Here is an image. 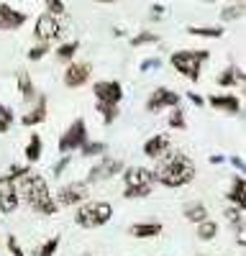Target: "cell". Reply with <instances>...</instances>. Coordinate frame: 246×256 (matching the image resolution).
Instances as JSON below:
<instances>
[{"instance_id":"6da1fadb","label":"cell","mask_w":246,"mask_h":256,"mask_svg":"<svg viewBox=\"0 0 246 256\" xmlns=\"http://www.w3.org/2000/svg\"><path fill=\"white\" fill-rule=\"evenodd\" d=\"M152 172H154V182H159L162 187L180 190V187L190 184L195 180L198 169H195V162L184 152H174V148H170L164 156L156 159V166L152 169Z\"/></svg>"},{"instance_id":"7a4b0ae2","label":"cell","mask_w":246,"mask_h":256,"mask_svg":"<svg viewBox=\"0 0 246 256\" xmlns=\"http://www.w3.org/2000/svg\"><path fill=\"white\" fill-rule=\"evenodd\" d=\"M16 190H18V198L26 200V205L38 212V216H56L59 205L54 202V192L46 184V177L28 169L24 177L16 180Z\"/></svg>"},{"instance_id":"3957f363","label":"cell","mask_w":246,"mask_h":256,"mask_svg":"<svg viewBox=\"0 0 246 256\" xmlns=\"http://www.w3.org/2000/svg\"><path fill=\"white\" fill-rule=\"evenodd\" d=\"M120 177H123V192L120 195L126 200H144L154 192V172L146 166H138V164L126 166L120 172Z\"/></svg>"},{"instance_id":"277c9868","label":"cell","mask_w":246,"mask_h":256,"mask_svg":"<svg viewBox=\"0 0 246 256\" xmlns=\"http://www.w3.org/2000/svg\"><path fill=\"white\" fill-rule=\"evenodd\" d=\"M208 59H210L208 49H180V52H172L170 64L180 77L190 80V82H198L200 74H202V64Z\"/></svg>"},{"instance_id":"5b68a950","label":"cell","mask_w":246,"mask_h":256,"mask_svg":"<svg viewBox=\"0 0 246 256\" xmlns=\"http://www.w3.org/2000/svg\"><path fill=\"white\" fill-rule=\"evenodd\" d=\"M110 218H113V205L106 202V200H85L74 210V223L85 230H95V228L108 226Z\"/></svg>"},{"instance_id":"8992f818","label":"cell","mask_w":246,"mask_h":256,"mask_svg":"<svg viewBox=\"0 0 246 256\" xmlns=\"http://www.w3.org/2000/svg\"><path fill=\"white\" fill-rule=\"evenodd\" d=\"M85 141H88V120L85 118H74L67 126V131L59 136L56 152L59 154H70V152H74V148H80Z\"/></svg>"},{"instance_id":"52a82bcc","label":"cell","mask_w":246,"mask_h":256,"mask_svg":"<svg viewBox=\"0 0 246 256\" xmlns=\"http://www.w3.org/2000/svg\"><path fill=\"white\" fill-rule=\"evenodd\" d=\"M64 34V18H56L49 13H41L34 24V36L38 38V44H52V41L62 38Z\"/></svg>"},{"instance_id":"ba28073f","label":"cell","mask_w":246,"mask_h":256,"mask_svg":"<svg viewBox=\"0 0 246 256\" xmlns=\"http://www.w3.org/2000/svg\"><path fill=\"white\" fill-rule=\"evenodd\" d=\"M123 169H126V164H123L120 159H116V156H102V159L90 169V172H88L85 184L90 187V184H98V182H108V180L118 177Z\"/></svg>"},{"instance_id":"9c48e42d","label":"cell","mask_w":246,"mask_h":256,"mask_svg":"<svg viewBox=\"0 0 246 256\" xmlns=\"http://www.w3.org/2000/svg\"><path fill=\"white\" fill-rule=\"evenodd\" d=\"M90 190L85 182H70V184H62L56 192H54V202L59 208H77L88 200Z\"/></svg>"},{"instance_id":"30bf717a","label":"cell","mask_w":246,"mask_h":256,"mask_svg":"<svg viewBox=\"0 0 246 256\" xmlns=\"http://www.w3.org/2000/svg\"><path fill=\"white\" fill-rule=\"evenodd\" d=\"M92 95H95V102H108V105H120L123 100V84L118 80H98L92 84Z\"/></svg>"},{"instance_id":"8fae6325","label":"cell","mask_w":246,"mask_h":256,"mask_svg":"<svg viewBox=\"0 0 246 256\" xmlns=\"http://www.w3.org/2000/svg\"><path fill=\"white\" fill-rule=\"evenodd\" d=\"M180 92H174V90H170V88H154L152 90V95L146 98V110L149 113H162V110H172V108H177L180 105Z\"/></svg>"},{"instance_id":"7c38bea8","label":"cell","mask_w":246,"mask_h":256,"mask_svg":"<svg viewBox=\"0 0 246 256\" xmlns=\"http://www.w3.org/2000/svg\"><path fill=\"white\" fill-rule=\"evenodd\" d=\"M92 77V64L90 62H70L64 70V84L70 90H80L82 84H88Z\"/></svg>"},{"instance_id":"4fadbf2b","label":"cell","mask_w":246,"mask_h":256,"mask_svg":"<svg viewBox=\"0 0 246 256\" xmlns=\"http://www.w3.org/2000/svg\"><path fill=\"white\" fill-rule=\"evenodd\" d=\"M20 205V198H18V190H16V182L6 174H0V212L3 216H13Z\"/></svg>"},{"instance_id":"5bb4252c","label":"cell","mask_w":246,"mask_h":256,"mask_svg":"<svg viewBox=\"0 0 246 256\" xmlns=\"http://www.w3.org/2000/svg\"><path fill=\"white\" fill-rule=\"evenodd\" d=\"M46 116H49V100H46L44 92H38L36 100L31 102V108L24 113V118H20V126H24V128L41 126V123H46Z\"/></svg>"},{"instance_id":"9a60e30c","label":"cell","mask_w":246,"mask_h":256,"mask_svg":"<svg viewBox=\"0 0 246 256\" xmlns=\"http://www.w3.org/2000/svg\"><path fill=\"white\" fill-rule=\"evenodd\" d=\"M170 148H172L170 134H154V136H149L146 141H144L141 152H144V156H149V159H159V156L167 154Z\"/></svg>"},{"instance_id":"2e32d148","label":"cell","mask_w":246,"mask_h":256,"mask_svg":"<svg viewBox=\"0 0 246 256\" xmlns=\"http://www.w3.org/2000/svg\"><path fill=\"white\" fill-rule=\"evenodd\" d=\"M26 24V13L8 3H0V31H18Z\"/></svg>"},{"instance_id":"e0dca14e","label":"cell","mask_w":246,"mask_h":256,"mask_svg":"<svg viewBox=\"0 0 246 256\" xmlns=\"http://www.w3.org/2000/svg\"><path fill=\"white\" fill-rule=\"evenodd\" d=\"M210 108L220 110V113H228V116H238L241 113V98L231 95V92H223V95H210L205 100Z\"/></svg>"},{"instance_id":"ac0fdd59","label":"cell","mask_w":246,"mask_h":256,"mask_svg":"<svg viewBox=\"0 0 246 256\" xmlns=\"http://www.w3.org/2000/svg\"><path fill=\"white\" fill-rule=\"evenodd\" d=\"M164 233V226L159 220H138V223H131L128 226V236L131 238H159Z\"/></svg>"},{"instance_id":"d6986e66","label":"cell","mask_w":246,"mask_h":256,"mask_svg":"<svg viewBox=\"0 0 246 256\" xmlns=\"http://www.w3.org/2000/svg\"><path fill=\"white\" fill-rule=\"evenodd\" d=\"M226 200H228L234 208L246 210V180H244V174H236L231 180V187H228V192H226Z\"/></svg>"},{"instance_id":"ffe728a7","label":"cell","mask_w":246,"mask_h":256,"mask_svg":"<svg viewBox=\"0 0 246 256\" xmlns=\"http://www.w3.org/2000/svg\"><path fill=\"white\" fill-rule=\"evenodd\" d=\"M16 88H18V95L24 98L26 102H34L36 95H38L36 84H34V80H31V74H28L26 70H20V72L16 74Z\"/></svg>"},{"instance_id":"44dd1931","label":"cell","mask_w":246,"mask_h":256,"mask_svg":"<svg viewBox=\"0 0 246 256\" xmlns=\"http://www.w3.org/2000/svg\"><path fill=\"white\" fill-rule=\"evenodd\" d=\"M182 216H184V220H190V223L198 226V223H202V220H208L210 212H208V205H205L202 200H192V202L184 205Z\"/></svg>"},{"instance_id":"7402d4cb","label":"cell","mask_w":246,"mask_h":256,"mask_svg":"<svg viewBox=\"0 0 246 256\" xmlns=\"http://www.w3.org/2000/svg\"><path fill=\"white\" fill-rule=\"evenodd\" d=\"M218 88H236V84H241L244 82V72H241V67H236V64H228L220 74H218Z\"/></svg>"},{"instance_id":"603a6c76","label":"cell","mask_w":246,"mask_h":256,"mask_svg":"<svg viewBox=\"0 0 246 256\" xmlns=\"http://www.w3.org/2000/svg\"><path fill=\"white\" fill-rule=\"evenodd\" d=\"M41 154H44V141H41L38 134H31L28 141H26V148H24V156L28 164H36L41 159Z\"/></svg>"},{"instance_id":"cb8c5ba5","label":"cell","mask_w":246,"mask_h":256,"mask_svg":"<svg viewBox=\"0 0 246 256\" xmlns=\"http://www.w3.org/2000/svg\"><path fill=\"white\" fill-rule=\"evenodd\" d=\"M218 223L213 220V218H208V220H202V223H198V230H195V236H198V241H216L218 238Z\"/></svg>"},{"instance_id":"d4e9b609","label":"cell","mask_w":246,"mask_h":256,"mask_svg":"<svg viewBox=\"0 0 246 256\" xmlns=\"http://www.w3.org/2000/svg\"><path fill=\"white\" fill-rule=\"evenodd\" d=\"M77 52H80V41H64L62 46H56L54 56H56V62H74Z\"/></svg>"},{"instance_id":"484cf974","label":"cell","mask_w":246,"mask_h":256,"mask_svg":"<svg viewBox=\"0 0 246 256\" xmlns=\"http://www.w3.org/2000/svg\"><path fill=\"white\" fill-rule=\"evenodd\" d=\"M167 126L174 128V131H184V128H188V116H184V108H182V105H177V108L170 110Z\"/></svg>"},{"instance_id":"4316f807","label":"cell","mask_w":246,"mask_h":256,"mask_svg":"<svg viewBox=\"0 0 246 256\" xmlns=\"http://www.w3.org/2000/svg\"><path fill=\"white\" fill-rule=\"evenodd\" d=\"M188 31L190 36H200V38H220L226 34L223 26H190Z\"/></svg>"},{"instance_id":"83f0119b","label":"cell","mask_w":246,"mask_h":256,"mask_svg":"<svg viewBox=\"0 0 246 256\" xmlns=\"http://www.w3.org/2000/svg\"><path fill=\"white\" fill-rule=\"evenodd\" d=\"M95 110L100 113V118H102V126H113L116 123V118H118V105H108V102H95Z\"/></svg>"},{"instance_id":"f1b7e54d","label":"cell","mask_w":246,"mask_h":256,"mask_svg":"<svg viewBox=\"0 0 246 256\" xmlns=\"http://www.w3.org/2000/svg\"><path fill=\"white\" fill-rule=\"evenodd\" d=\"M59 244H62V238H59V236H52V238H46V241H41L31 254H34V256H54V254L59 251Z\"/></svg>"},{"instance_id":"f546056e","label":"cell","mask_w":246,"mask_h":256,"mask_svg":"<svg viewBox=\"0 0 246 256\" xmlns=\"http://www.w3.org/2000/svg\"><path fill=\"white\" fill-rule=\"evenodd\" d=\"M80 152H82V156H102V154H106L108 152V144L106 141H85V144H82L80 146Z\"/></svg>"},{"instance_id":"4dcf8cb0","label":"cell","mask_w":246,"mask_h":256,"mask_svg":"<svg viewBox=\"0 0 246 256\" xmlns=\"http://www.w3.org/2000/svg\"><path fill=\"white\" fill-rule=\"evenodd\" d=\"M13 123H16L13 108H10V105H6V102H0V134H8L10 128H13Z\"/></svg>"},{"instance_id":"1f68e13d","label":"cell","mask_w":246,"mask_h":256,"mask_svg":"<svg viewBox=\"0 0 246 256\" xmlns=\"http://www.w3.org/2000/svg\"><path fill=\"white\" fill-rule=\"evenodd\" d=\"M149 44H159V34H154V31H141V34H136V36L131 38V46H134V49L149 46Z\"/></svg>"},{"instance_id":"d6a6232c","label":"cell","mask_w":246,"mask_h":256,"mask_svg":"<svg viewBox=\"0 0 246 256\" xmlns=\"http://www.w3.org/2000/svg\"><path fill=\"white\" fill-rule=\"evenodd\" d=\"M241 16H244V0H236L234 6H226L220 10V20H226V24H228V20H238Z\"/></svg>"},{"instance_id":"836d02e7","label":"cell","mask_w":246,"mask_h":256,"mask_svg":"<svg viewBox=\"0 0 246 256\" xmlns=\"http://www.w3.org/2000/svg\"><path fill=\"white\" fill-rule=\"evenodd\" d=\"M44 6H46L44 13H49V16H56V18H64V16H67L64 0H44Z\"/></svg>"},{"instance_id":"e575fe53","label":"cell","mask_w":246,"mask_h":256,"mask_svg":"<svg viewBox=\"0 0 246 256\" xmlns=\"http://www.w3.org/2000/svg\"><path fill=\"white\" fill-rule=\"evenodd\" d=\"M223 218L228 220L231 226H238V223H244V210L241 208H234V205H228L223 210Z\"/></svg>"},{"instance_id":"d590c367","label":"cell","mask_w":246,"mask_h":256,"mask_svg":"<svg viewBox=\"0 0 246 256\" xmlns=\"http://www.w3.org/2000/svg\"><path fill=\"white\" fill-rule=\"evenodd\" d=\"M49 52H52V46H49V44H36V46H31V49H28V54H26V56H28V62H41Z\"/></svg>"},{"instance_id":"8d00e7d4","label":"cell","mask_w":246,"mask_h":256,"mask_svg":"<svg viewBox=\"0 0 246 256\" xmlns=\"http://www.w3.org/2000/svg\"><path fill=\"white\" fill-rule=\"evenodd\" d=\"M6 248H8V254H10V256H26L24 246L18 244V238L13 236V233H8V236H6Z\"/></svg>"},{"instance_id":"74e56055","label":"cell","mask_w":246,"mask_h":256,"mask_svg":"<svg viewBox=\"0 0 246 256\" xmlns=\"http://www.w3.org/2000/svg\"><path fill=\"white\" fill-rule=\"evenodd\" d=\"M70 162H72V159H70V154H62V156H59V162L52 166V174H54V177H62V174H64V169L70 166Z\"/></svg>"},{"instance_id":"f35d334b","label":"cell","mask_w":246,"mask_h":256,"mask_svg":"<svg viewBox=\"0 0 246 256\" xmlns=\"http://www.w3.org/2000/svg\"><path fill=\"white\" fill-rule=\"evenodd\" d=\"M162 67V59H156V56H152V59H144L141 62V72H152V70H159Z\"/></svg>"},{"instance_id":"ab89813d","label":"cell","mask_w":246,"mask_h":256,"mask_svg":"<svg viewBox=\"0 0 246 256\" xmlns=\"http://www.w3.org/2000/svg\"><path fill=\"white\" fill-rule=\"evenodd\" d=\"M188 100L195 105V108H202V105H205V98H202V95H198V92H188Z\"/></svg>"},{"instance_id":"60d3db41","label":"cell","mask_w":246,"mask_h":256,"mask_svg":"<svg viewBox=\"0 0 246 256\" xmlns=\"http://www.w3.org/2000/svg\"><path fill=\"white\" fill-rule=\"evenodd\" d=\"M228 162H231V166L236 169L238 174H244V166H246V164H244V159H241V156H231Z\"/></svg>"},{"instance_id":"b9f144b4","label":"cell","mask_w":246,"mask_h":256,"mask_svg":"<svg viewBox=\"0 0 246 256\" xmlns=\"http://www.w3.org/2000/svg\"><path fill=\"white\" fill-rule=\"evenodd\" d=\"M164 16V6H152V20H159Z\"/></svg>"},{"instance_id":"7bdbcfd3","label":"cell","mask_w":246,"mask_h":256,"mask_svg":"<svg viewBox=\"0 0 246 256\" xmlns=\"http://www.w3.org/2000/svg\"><path fill=\"white\" fill-rule=\"evenodd\" d=\"M226 162V156H220V154H213L210 156V164H223Z\"/></svg>"},{"instance_id":"ee69618b","label":"cell","mask_w":246,"mask_h":256,"mask_svg":"<svg viewBox=\"0 0 246 256\" xmlns=\"http://www.w3.org/2000/svg\"><path fill=\"white\" fill-rule=\"evenodd\" d=\"M95 3H116V0H95Z\"/></svg>"},{"instance_id":"f6af8a7d","label":"cell","mask_w":246,"mask_h":256,"mask_svg":"<svg viewBox=\"0 0 246 256\" xmlns=\"http://www.w3.org/2000/svg\"><path fill=\"white\" fill-rule=\"evenodd\" d=\"M205 3H216V0H205Z\"/></svg>"},{"instance_id":"bcb514c9","label":"cell","mask_w":246,"mask_h":256,"mask_svg":"<svg viewBox=\"0 0 246 256\" xmlns=\"http://www.w3.org/2000/svg\"><path fill=\"white\" fill-rule=\"evenodd\" d=\"M198 256H205V254H198Z\"/></svg>"}]
</instances>
